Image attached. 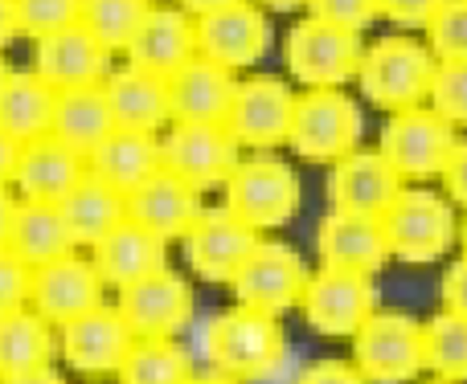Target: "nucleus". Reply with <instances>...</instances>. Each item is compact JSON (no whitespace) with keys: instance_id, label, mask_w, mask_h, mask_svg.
<instances>
[{"instance_id":"25","label":"nucleus","mask_w":467,"mask_h":384,"mask_svg":"<svg viewBox=\"0 0 467 384\" xmlns=\"http://www.w3.org/2000/svg\"><path fill=\"white\" fill-rule=\"evenodd\" d=\"M90 164L78 152H70L66 144H57L54 136L33 139L21 147V160H16V177L13 192L21 200H37V205H57L82 177H87Z\"/></svg>"},{"instance_id":"43","label":"nucleus","mask_w":467,"mask_h":384,"mask_svg":"<svg viewBox=\"0 0 467 384\" xmlns=\"http://www.w3.org/2000/svg\"><path fill=\"white\" fill-rule=\"evenodd\" d=\"M439 295H443V311L463 315V319H467V254H463V258H455V262L443 270Z\"/></svg>"},{"instance_id":"44","label":"nucleus","mask_w":467,"mask_h":384,"mask_svg":"<svg viewBox=\"0 0 467 384\" xmlns=\"http://www.w3.org/2000/svg\"><path fill=\"white\" fill-rule=\"evenodd\" d=\"M439 180H443L447 200H451V205H460L467 213V139L455 144L451 160H447V168H443V177H439Z\"/></svg>"},{"instance_id":"10","label":"nucleus","mask_w":467,"mask_h":384,"mask_svg":"<svg viewBox=\"0 0 467 384\" xmlns=\"http://www.w3.org/2000/svg\"><path fill=\"white\" fill-rule=\"evenodd\" d=\"M307 328L316 336L328 339H353L361 323L378 311V290H373V274H353V270H320L307 278V290L299 298Z\"/></svg>"},{"instance_id":"3","label":"nucleus","mask_w":467,"mask_h":384,"mask_svg":"<svg viewBox=\"0 0 467 384\" xmlns=\"http://www.w3.org/2000/svg\"><path fill=\"white\" fill-rule=\"evenodd\" d=\"M283 328L275 315H258L250 307H230L205 331V356L213 372H226L234 380H263L283 360Z\"/></svg>"},{"instance_id":"39","label":"nucleus","mask_w":467,"mask_h":384,"mask_svg":"<svg viewBox=\"0 0 467 384\" xmlns=\"http://www.w3.org/2000/svg\"><path fill=\"white\" fill-rule=\"evenodd\" d=\"M29 298H33V270L5 246L0 249V315L29 307Z\"/></svg>"},{"instance_id":"33","label":"nucleus","mask_w":467,"mask_h":384,"mask_svg":"<svg viewBox=\"0 0 467 384\" xmlns=\"http://www.w3.org/2000/svg\"><path fill=\"white\" fill-rule=\"evenodd\" d=\"M115 377L119 384H189L193 360L177 339H136Z\"/></svg>"},{"instance_id":"1","label":"nucleus","mask_w":467,"mask_h":384,"mask_svg":"<svg viewBox=\"0 0 467 384\" xmlns=\"http://www.w3.org/2000/svg\"><path fill=\"white\" fill-rule=\"evenodd\" d=\"M435 54H431L422 41L406 37V33H389L378 37L361 57V95L373 106L398 115V111H414V106L427 103L431 82H435Z\"/></svg>"},{"instance_id":"47","label":"nucleus","mask_w":467,"mask_h":384,"mask_svg":"<svg viewBox=\"0 0 467 384\" xmlns=\"http://www.w3.org/2000/svg\"><path fill=\"white\" fill-rule=\"evenodd\" d=\"M13 37H21V29H16V0H0V54H5V45Z\"/></svg>"},{"instance_id":"7","label":"nucleus","mask_w":467,"mask_h":384,"mask_svg":"<svg viewBox=\"0 0 467 384\" xmlns=\"http://www.w3.org/2000/svg\"><path fill=\"white\" fill-rule=\"evenodd\" d=\"M353 364L369 384H406L427 369L422 323L402 311H373L353 336Z\"/></svg>"},{"instance_id":"49","label":"nucleus","mask_w":467,"mask_h":384,"mask_svg":"<svg viewBox=\"0 0 467 384\" xmlns=\"http://www.w3.org/2000/svg\"><path fill=\"white\" fill-rule=\"evenodd\" d=\"M181 8H185L189 16H205V13H218V8L234 5V0H177Z\"/></svg>"},{"instance_id":"6","label":"nucleus","mask_w":467,"mask_h":384,"mask_svg":"<svg viewBox=\"0 0 467 384\" xmlns=\"http://www.w3.org/2000/svg\"><path fill=\"white\" fill-rule=\"evenodd\" d=\"M361 106L345 90H304L291 115V152L312 164H337L361 144Z\"/></svg>"},{"instance_id":"20","label":"nucleus","mask_w":467,"mask_h":384,"mask_svg":"<svg viewBox=\"0 0 467 384\" xmlns=\"http://www.w3.org/2000/svg\"><path fill=\"white\" fill-rule=\"evenodd\" d=\"M197 57V16L181 5H152L128 45V66L148 70L156 78H172L185 62Z\"/></svg>"},{"instance_id":"30","label":"nucleus","mask_w":467,"mask_h":384,"mask_svg":"<svg viewBox=\"0 0 467 384\" xmlns=\"http://www.w3.org/2000/svg\"><path fill=\"white\" fill-rule=\"evenodd\" d=\"M90 172L103 177L107 185H115L119 192H136L144 180H152L164 168L161 156V136L156 131H128L119 127L95 156H90Z\"/></svg>"},{"instance_id":"36","label":"nucleus","mask_w":467,"mask_h":384,"mask_svg":"<svg viewBox=\"0 0 467 384\" xmlns=\"http://www.w3.org/2000/svg\"><path fill=\"white\" fill-rule=\"evenodd\" d=\"M427 49L435 62H467V0H443L427 21Z\"/></svg>"},{"instance_id":"9","label":"nucleus","mask_w":467,"mask_h":384,"mask_svg":"<svg viewBox=\"0 0 467 384\" xmlns=\"http://www.w3.org/2000/svg\"><path fill=\"white\" fill-rule=\"evenodd\" d=\"M161 156L164 172L205 192L218 185L226 188V180L242 160V147L226 123H169V131L161 136Z\"/></svg>"},{"instance_id":"4","label":"nucleus","mask_w":467,"mask_h":384,"mask_svg":"<svg viewBox=\"0 0 467 384\" xmlns=\"http://www.w3.org/2000/svg\"><path fill=\"white\" fill-rule=\"evenodd\" d=\"M299 177L287 160L271 152H254L238 160L226 180V208L250 229H279L299 213Z\"/></svg>"},{"instance_id":"37","label":"nucleus","mask_w":467,"mask_h":384,"mask_svg":"<svg viewBox=\"0 0 467 384\" xmlns=\"http://www.w3.org/2000/svg\"><path fill=\"white\" fill-rule=\"evenodd\" d=\"M82 0H16V29L21 37H49L57 29H70L78 25Z\"/></svg>"},{"instance_id":"23","label":"nucleus","mask_w":467,"mask_h":384,"mask_svg":"<svg viewBox=\"0 0 467 384\" xmlns=\"http://www.w3.org/2000/svg\"><path fill=\"white\" fill-rule=\"evenodd\" d=\"M202 213H205L202 192L164 168L156 172L152 180H144L136 192H128V217L136 225H144V229H152L156 237H164V241L185 237Z\"/></svg>"},{"instance_id":"31","label":"nucleus","mask_w":467,"mask_h":384,"mask_svg":"<svg viewBox=\"0 0 467 384\" xmlns=\"http://www.w3.org/2000/svg\"><path fill=\"white\" fill-rule=\"evenodd\" d=\"M8 249H13L29 270H41V266L57 262V258L78 254V246H74L70 229H66V221H62V208L37 205V200H21Z\"/></svg>"},{"instance_id":"16","label":"nucleus","mask_w":467,"mask_h":384,"mask_svg":"<svg viewBox=\"0 0 467 384\" xmlns=\"http://www.w3.org/2000/svg\"><path fill=\"white\" fill-rule=\"evenodd\" d=\"M266 45H271V21L254 0H234L218 13L197 16V54L226 70L254 66Z\"/></svg>"},{"instance_id":"45","label":"nucleus","mask_w":467,"mask_h":384,"mask_svg":"<svg viewBox=\"0 0 467 384\" xmlns=\"http://www.w3.org/2000/svg\"><path fill=\"white\" fill-rule=\"evenodd\" d=\"M16 160H21V144H16V139H8L5 131H0V188H13Z\"/></svg>"},{"instance_id":"50","label":"nucleus","mask_w":467,"mask_h":384,"mask_svg":"<svg viewBox=\"0 0 467 384\" xmlns=\"http://www.w3.org/2000/svg\"><path fill=\"white\" fill-rule=\"evenodd\" d=\"M254 5H263V8H275V13H291V8H304L307 0H254Z\"/></svg>"},{"instance_id":"8","label":"nucleus","mask_w":467,"mask_h":384,"mask_svg":"<svg viewBox=\"0 0 467 384\" xmlns=\"http://www.w3.org/2000/svg\"><path fill=\"white\" fill-rule=\"evenodd\" d=\"M455 144V127L431 106H414V111H398L386 119L378 139V152L389 160V168L402 180H431L443 177L447 160H451Z\"/></svg>"},{"instance_id":"48","label":"nucleus","mask_w":467,"mask_h":384,"mask_svg":"<svg viewBox=\"0 0 467 384\" xmlns=\"http://www.w3.org/2000/svg\"><path fill=\"white\" fill-rule=\"evenodd\" d=\"M0 384H66V377L49 364V369H37V372H21V377H0Z\"/></svg>"},{"instance_id":"19","label":"nucleus","mask_w":467,"mask_h":384,"mask_svg":"<svg viewBox=\"0 0 467 384\" xmlns=\"http://www.w3.org/2000/svg\"><path fill=\"white\" fill-rule=\"evenodd\" d=\"M33 74L46 78L54 90L99 86L111 74V54L82 25H70V29L33 41Z\"/></svg>"},{"instance_id":"2","label":"nucleus","mask_w":467,"mask_h":384,"mask_svg":"<svg viewBox=\"0 0 467 384\" xmlns=\"http://www.w3.org/2000/svg\"><path fill=\"white\" fill-rule=\"evenodd\" d=\"M361 33L320 16L296 21L283 41V62L304 90H345V82L361 70Z\"/></svg>"},{"instance_id":"13","label":"nucleus","mask_w":467,"mask_h":384,"mask_svg":"<svg viewBox=\"0 0 467 384\" xmlns=\"http://www.w3.org/2000/svg\"><path fill=\"white\" fill-rule=\"evenodd\" d=\"M258 229H250L246 221L222 208H205L193 221V229L181 237V249H185V262L197 278L218 282V287H230L238 278V270L246 266V258L258 249Z\"/></svg>"},{"instance_id":"54","label":"nucleus","mask_w":467,"mask_h":384,"mask_svg":"<svg viewBox=\"0 0 467 384\" xmlns=\"http://www.w3.org/2000/svg\"><path fill=\"white\" fill-rule=\"evenodd\" d=\"M427 384H451V380H439V377H435V380H427Z\"/></svg>"},{"instance_id":"52","label":"nucleus","mask_w":467,"mask_h":384,"mask_svg":"<svg viewBox=\"0 0 467 384\" xmlns=\"http://www.w3.org/2000/svg\"><path fill=\"white\" fill-rule=\"evenodd\" d=\"M8 74H13V66H8V62H5V54H0V86L8 82Z\"/></svg>"},{"instance_id":"14","label":"nucleus","mask_w":467,"mask_h":384,"mask_svg":"<svg viewBox=\"0 0 467 384\" xmlns=\"http://www.w3.org/2000/svg\"><path fill=\"white\" fill-rule=\"evenodd\" d=\"M119 315L136 339H172L193 315V290L169 266L119 290Z\"/></svg>"},{"instance_id":"53","label":"nucleus","mask_w":467,"mask_h":384,"mask_svg":"<svg viewBox=\"0 0 467 384\" xmlns=\"http://www.w3.org/2000/svg\"><path fill=\"white\" fill-rule=\"evenodd\" d=\"M460 246H463V254H467V217L460 221Z\"/></svg>"},{"instance_id":"28","label":"nucleus","mask_w":467,"mask_h":384,"mask_svg":"<svg viewBox=\"0 0 467 384\" xmlns=\"http://www.w3.org/2000/svg\"><path fill=\"white\" fill-rule=\"evenodd\" d=\"M90 254H95V266H99V274H103L107 287L123 290V287H131V282L148 278V274L164 270L169 241L156 237L152 229H144V225H136L128 217V221H123L103 246L90 249Z\"/></svg>"},{"instance_id":"15","label":"nucleus","mask_w":467,"mask_h":384,"mask_svg":"<svg viewBox=\"0 0 467 384\" xmlns=\"http://www.w3.org/2000/svg\"><path fill=\"white\" fill-rule=\"evenodd\" d=\"M131 344H136V336L123 323L119 307H107V303L57 328L62 360L74 372H82V377H111V372H119Z\"/></svg>"},{"instance_id":"41","label":"nucleus","mask_w":467,"mask_h":384,"mask_svg":"<svg viewBox=\"0 0 467 384\" xmlns=\"http://www.w3.org/2000/svg\"><path fill=\"white\" fill-rule=\"evenodd\" d=\"M443 0H378V16L402 25V29H427Z\"/></svg>"},{"instance_id":"38","label":"nucleus","mask_w":467,"mask_h":384,"mask_svg":"<svg viewBox=\"0 0 467 384\" xmlns=\"http://www.w3.org/2000/svg\"><path fill=\"white\" fill-rule=\"evenodd\" d=\"M431 111H439L451 127H467V62H439L427 95Z\"/></svg>"},{"instance_id":"22","label":"nucleus","mask_w":467,"mask_h":384,"mask_svg":"<svg viewBox=\"0 0 467 384\" xmlns=\"http://www.w3.org/2000/svg\"><path fill=\"white\" fill-rule=\"evenodd\" d=\"M238 78L226 66L197 54L169 78V115L172 123H226Z\"/></svg>"},{"instance_id":"12","label":"nucleus","mask_w":467,"mask_h":384,"mask_svg":"<svg viewBox=\"0 0 467 384\" xmlns=\"http://www.w3.org/2000/svg\"><path fill=\"white\" fill-rule=\"evenodd\" d=\"M291 115H296V95L287 82L275 74H254V78H242L234 90L226 127L238 139V147L271 152V147L287 144Z\"/></svg>"},{"instance_id":"27","label":"nucleus","mask_w":467,"mask_h":384,"mask_svg":"<svg viewBox=\"0 0 467 384\" xmlns=\"http://www.w3.org/2000/svg\"><path fill=\"white\" fill-rule=\"evenodd\" d=\"M107 103H111V115L119 127L128 131H156L169 127V78H156L148 70H136V66H119V70L107 74L103 82Z\"/></svg>"},{"instance_id":"34","label":"nucleus","mask_w":467,"mask_h":384,"mask_svg":"<svg viewBox=\"0 0 467 384\" xmlns=\"http://www.w3.org/2000/svg\"><path fill=\"white\" fill-rule=\"evenodd\" d=\"M148 8H152V0H82L78 25L115 57V54H128Z\"/></svg>"},{"instance_id":"35","label":"nucleus","mask_w":467,"mask_h":384,"mask_svg":"<svg viewBox=\"0 0 467 384\" xmlns=\"http://www.w3.org/2000/svg\"><path fill=\"white\" fill-rule=\"evenodd\" d=\"M422 344H427V369L439 380L467 384V319L451 311H439L422 323Z\"/></svg>"},{"instance_id":"24","label":"nucleus","mask_w":467,"mask_h":384,"mask_svg":"<svg viewBox=\"0 0 467 384\" xmlns=\"http://www.w3.org/2000/svg\"><path fill=\"white\" fill-rule=\"evenodd\" d=\"M57 208H62V221H66V229H70L74 246L95 249L128 221V192L107 185L103 177H95V172L87 168V177L57 200Z\"/></svg>"},{"instance_id":"18","label":"nucleus","mask_w":467,"mask_h":384,"mask_svg":"<svg viewBox=\"0 0 467 384\" xmlns=\"http://www.w3.org/2000/svg\"><path fill=\"white\" fill-rule=\"evenodd\" d=\"M402 188H406V180L389 168L386 156L361 152V147L332 164V177H328L332 208L337 213H353V217H373V221L386 217V208L394 205Z\"/></svg>"},{"instance_id":"42","label":"nucleus","mask_w":467,"mask_h":384,"mask_svg":"<svg viewBox=\"0 0 467 384\" xmlns=\"http://www.w3.org/2000/svg\"><path fill=\"white\" fill-rule=\"evenodd\" d=\"M296 384H369L361 377V369H357L353 360H337V356H328V360H316L304 369V377Z\"/></svg>"},{"instance_id":"5","label":"nucleus","mask_w":467,"mask_h":384,"mask_svg":"<svg viewBox=\"0 0 467 384\" xmlns=\"http://www.w3.org/2000/svg\"><path fill=\"white\" fill-rule=\"evenodd\" d=\"M381 229H386L389 258H402V262H414V266L439 262L451 249V241L460 237V221L451 213V200L431 188L398 192V200L381 217Z\"/></svg>"},{"instance_id":"11","label":"nucleus","mask_w":467,"mask_h":384,"mask_svg":"<svg viewBox=\"0 0 467 384\" xmlns=\"http://www.w3.org/2000/svg\"><path fill=\"white\" fill-rule=\"evenodd\" d=\"M307 266L283 241H258V249L246 258V266L238 270V278L230 282L238 307H250L258 315H287L291 307H299L307 290Z\"/></svg>"},{"instance_id":"26","label":"nucleus","mask_w":467,"mask_h":384,"mask_svg":"<svg viewBox=\"0 0 467 384\" xmlns=\"http://www.w3.org/2000/svg\"><path fill=\"white\" fill-rule=\"evenodd\" d=\"M115 131H119V123H115V115H111L103 82H99V86H78V90H57L54 127H49V136H54L57 144H66L70 152H78L82 160H90Z\"/></svg>"},{"instance_id":"51","label":"nucleus","mask_w":467,"mask_h":384,"mask_svg":"<svg viewBox=\"0 0 467 384\" xmlns=\"http://www.w3.org/2000/svg\"><path fill=\"white\" fill-rule=\"evenodd\" d=\"M189 384H242V380H234L226 377V372H205V377H193Z\"/></svg>"},{"instance_id":"32","label":"nucleus","mask_w":467,"mask_h":384,"mask_svg":"<svg viewBox=\"0 0 467 384\" xmlns=\"http://www.w3.org/2000/svg\"><path fill=\"white\" fill-rule=\"evenodd\" d=\"M57 356V328L41 319L33 307L0 315V377L49 369Z\"/></svg>"},{"instance_id":"17","label":"nucleus","mask_w":467,"mask_h":384,"mask_svg":"<svg viewBox=\"0 0 467 384\" xmlns=\"http://www.w3.org/2000/svg\"><path fill=\"white\" fill-rule=\"evenodd\" d=\"M103 290H107V282H103V274H99L95 258L70 254V258H57V262L33 270L29 307L41 319L54 323V328H62V323L103 307Z\"/></svg>"},{"instance_id":"21","label":"nucleus","mask_w":467,"mask_h":384,"mask_svg":"<svg viewBox=\"0 0 467 384\" xmlns=\"http://www.w3.org/2000/svg\"><path fill=\"white\" fill-rule=\"evenodd\" d=\"M316 254H320V266H332V270L378 274L389 262L386 229L373 217H353L332 208L316 229Z\"/></svg>"},{"instance_id":"40","label":"nucleus","mask_w":467,"mask_h":384,"mask_svg":"<svg viewBox=\"0 0 467 384\" xmlns=\"http://www.w3.org/2000/svg\"><path fill=\"white\" fill-rule=\"evenodd\" d=\"M307 16L361 33L369 21H378V0H307Z\"/></svg>"},{"instance_id":"46","label":"nucleus","mask_w":467,"mask_h":384,"mask_svg":"<svg viewBox=\"0 0 467 384\" xmlns=\"http://www.w3.org/2000/svg\"><path fill=\"white\" fill-rule=\"evenodd\" d=\"M16 208H21V197H16L13 188H0V249H5V246H8V237H13Z\"/></svg>"},{"instance_id":"29","label":"nucleus","mask_w":467,"mask_h":384,"mask_svg":"<svg viewBox=\"0 0 467 384\" xmlns=\"http://www.w3.org/2000/svg\"><path fill=\"white\" fill-rule=\"evenodd\" d=\"M54 106L57 90L46 78H37L33 70H13L0 86V131L21 147L33 139H46L54 127Z\"/></svg>"}]
</instances>
